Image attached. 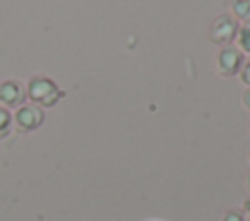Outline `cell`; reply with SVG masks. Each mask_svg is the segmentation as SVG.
Segmentation results:
<instances>
[{
  "mask_svg": "<svg viewBox=\"0 0 250 221\" xmlns=\"http://www.w3.org/2000/svg\"><path fill=\"white\" fill-rule=\"evenodd\" d=\"M25 94L29 96V100L35 104V106H43V108H51L55 106L62 96L64 92L47 76H33L29 82H27V90Z\"/></svg>",
  "mask_w": 250,
  "mask_h": 221,
  "instance_id": "1",
  "label": "cell"
},
{
  "mask_svg": "<svg viewBox=\"0 0 250 221\" xmlns=\"http://www.w3.org/2000/svg\"><path fill=\"white\" fill-rule=\"evenodd\" d=\"M236 33H238V22L232 16L223 14L213 22L209 37L217 45H229L232 39H236Z\"/></svg>",
  "mask_w": 250,
  "mask_h": 221,
  "instance_id": "2",
  "label": "cell"
},
{
  "mask_svg": "<svg viewBox=\"0 0 250 221\" xmlns=\"http://www.w3.org/2000/svg\"><path fill=\"white\" fill-rule=\"evenodd\" d=\"M244 63V53L236 47H223L217 55V68L223 76H234L240 72V66Z\"/></svg>",
  "mask_w": 250,
  "mask_h": 221,
  "instance_id": "3",
  "label": "cell"
},
{
  "mask_svg": "<svg viewBox=\"0 0 250 221\" xmlns=\"http://www.w3.org/2000/svg\"><path fill=\"white\" fill-rule=\"evenodd\" d=\"M14 119L21 131H33L43 123V110L35 104H23L18 108Z\"/></svg>",
  "mask_w": 250,
  "mask_h": 221,
  "instance_id": "4",
  "label": "cell"
},
{
  "mask_svg": "<svg viewBox=\"0 0 250 221\" xmlns=\"http://www.w3.org/2000/svg\"><path fill=\"white\" fill-rule=\"evenodd\" d=\"M25 90L18 80H6L0 84V104L6 108H20L23 106Z\"/></svg>",
  "mask_w": 250,
  "mask_h": 221,
  "instance_id": "5",
  "label": "cell"
},
{
  "mask_svg": "<svg viewBox=\"0 0 250 221\" xmlns=\"http://www.w3.org/2000/svg\"><path fill=\"white\" fill-rule=\"evenodd\" d=\"M232 18L236 22H246L250 23V0H232Z\"/></svg>",
  "mask_w": 250,
  "mask_h": 221,
  "instance_id": "6",
  "label": "cell"
},
{
  "mask_svg": "<svg viewBox=\"0 0 250 221\" xmlns=\"http://www.w3.org/2000/svg\"><path fill=\"white\" fill-rule=\"evenodd\" d=\"M236 41L242 53H250V23H244L242 27H238Z\"/></svg>",
  "mask_w": 250,
  "mask_h": 221,
  "instance_id": "7",
  "label": "cell"
},
{
  "mask_svg": "<svg viewBox=\"0 0 250 221\" xmlns=\"http://www.w3.org/2000/svg\"><path fill=\"white\" fill-rule=\"evenodd\" d=\"M10 123H12V115H10V111H8L4 106H0V137L8 135V131H10Z\"/></svg>",
  "mask_w": 250,
  "mask_h": 221,
  "instance_id": "8",
  "label": "cell"
},
{
  "mask_svg": "<svg viewBox=\"0 0 250 221\" xmlns=\"http://www.w3.org/2000/svg\"><path fill=\"white\" fill-rule=\"evenodd\" d=\"M221 221H250V217L244 213V209H229Z\"/></svg>",
  "mask_w": 250,
  "mask_h": 221,
  "instance_id": "9",
  "label": "cell"
},
{
  "mask_svg": "<svg viewBox=\"0 0 250 221\" xmlns=\"http://www.w3.org/2000/svg\"><path fill=\"white\" fill-rule=\"evenodd\" d=\"M240 80L250 88V59L246 63H242V66H240Z\"/></svg>",
  "mask_w": 250,
  "mask_h": 221,
  "instance_id": "10",
  "label": "cell"
},
{
  "mask_svg": "<svg viewBox=\"0 0 250 221\" xmlns=\"http://www.w3.org/2000/svg\"><path fill=\"white\" fill-rule=\"evenodd\" d=\"M242 104L246 106V110H250V88H248V90L242 94Z\"/></svg>",
  "mask_w": 250,
  "mask_h": 221,
  "instance_id": "11",
  "label": "cell"
},
{
  "mask_svg": "<svg viewBox=\"0 0 250 221\" xmlns=\"http://www.w3.org/2000/svg\"><path fill=\"white\" fill-rule=\"evenodd\" d=\"M242 209H244V213H246V215L250 217V196H248V198L244 199V207H242Z\"/></svg>",
  "mask_w": 250,
  "mask_h": 221,
  "instance_id": "12",
  "label": "cell"
},
{
  "mask_svg": "<svg viewBox=\"0 0 250 221\" xmlns=\"http://www.w3.org/2000/svg\"><path fill=\"white\" fill-rule=\"evenodd\" d=\"M248 188H250V174H248Z\"/></svg>",
  "mask_w": 250,
  "mask_h": 221,
  "instance_id": "13",
  "label": "cell"
},
{
  "mask_svg": "<svg viewBox=\"0 0 250 221\" xmlns=\"http://www.w3.org/2000/svg\"><path fill=\"white\" fill-rule=\"evenodd\" d=\"M248 156H250V155H248Z\"/></svg>",
  "mask_w": 250,
  "mask_h": 221,
  "instance_id": "14",
  "label": "cell"
}]
</instances>
